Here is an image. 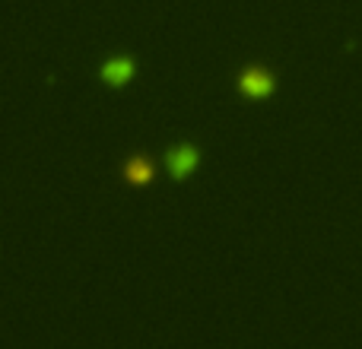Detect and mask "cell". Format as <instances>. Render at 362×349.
I'll return each instance as SVG.
<instances>
[{"instance_id": "obj_2", "label": "cell", "mask_w": 362, "mask_h": 349, "mask_svg": "<svg viewBox=\"0 0 362 349\" xmlns=\"http://www.w3.org/2000/svg\"><path fill=\"white\" fill-rule=\"evenodd\" d=\"M197 162H200V153H197V146H191V143H178L165 153V165H169V174L175 181H185L187 174L197 169Z\"/></svg>"}, {"instance_id": "obj_4", "label": "cell", "mask_w": 362, "mask_h": 349, "mask_svg": "<svg viewBox=\"0 0 362 349\" xmlns=\"http://www.w3.org/2000/svg\"><path fill=\"white\" fill-rule=\"evenodd\" d=\"M156 178V169H153V162L146 156H131L124 162V181L134 187H144L150 184V181Z\"/></svg>"}, {"instance_id": "obj_1", "label": "cell", "mask_w": 362, "mask_h": 349, "mask_svg": "<svg viewBox=\"0 0 362 349\" xmlns=\"http://www.w3.org/2000/svg\"><path fill=\"white\" fill-rule=\"evenodd\" d=\"M238 89H242L245 99H267L274 93V73L264 67H245L238 73Z\"/></svg>"}, {"instance_id": "obj_3", "label": "cell", "mask_w": 362, "mask_h": 349, "mask_svg": "<svg viewBox=\"0 0 362 349\" xmlns=\"http://www.w3.org/2000/svg\"><path fill=\"white\" fill-rule=\"evenodd\" d=\"M134 70L137 67H134L131 57H108V61L99 67V76H102L105 86L121 89V86H127V83L134 80Z\"/></svg>"}]
</instances>
